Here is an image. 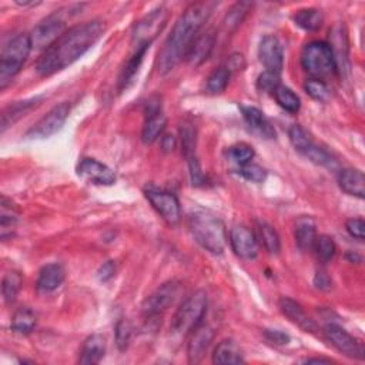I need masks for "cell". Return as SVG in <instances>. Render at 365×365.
<instances>
[{
	"label": "cell",
	"mask_w": 365,
	"mask_h": 365,
	"mask_svg": "<svg viewBox=\"0 0 365 365\" xmlns=\"http://www.w3.org/2000/svg\"><path fill=\"white\" fill-rule=\"evenodd\" d=\"M104 25L100 20H90L67 29L56 41L40 55L36 71L40 76H52L79 60L102 37Z\"/></svg>",
	"instance_id": "1"
},
{
	"label": "cell",
	"mask_w": 365,
	"mask_h": 365,
	"mask_svg": "<svg viewBox=\"0 0 365 365\" xmlns=\"http://www.w3.org/2000/svg\"><path fill=\"white\" fill-rule=\"evenodd\" d=\"M213 10V3L200 2L189 6L182 13L165 41L163 49L158 53L157 68L160 75H166L186 57L191 43L198 36L200 29Z\"/></svg>",
	"instance_id": "2"
},
{
	"label": "cell",
	"mask_w": 365,
	"mask_h": 365,
	"mask_svg": "<svg viewBox=\"0 0 365 365\" xmlns=\"http://www.w3.org/2000/svg\"><path fill=\"white\" fill-rule=\"evenodd\" d=\"M189 227L194 240L209 253L223 254L227 244L224 223L210 212H194L189 217Z\"/></svg>",
	"instance_id": "3"
},
{
	"label": "cell",
	"mask_w": 365,
	"mask_h": 365,
	"mask_svg": "<svg viewBox=\"0 0 365 365\" xmlns=\"http://www.w3.org/2000/svg\"><path fill=\"white\" fill-rule=\"evenodd\" d=\"M33 49L30 35L20 33L8 41L0 55V88H6L19 75Z\"/></svg>",
	"instance_id": "4"
},
{
	"label": "cell",
	"mask_w": 365,
	"mask_h": 365,
	"mask_svg": "<svg viewBox=\"0 0 365 365\" xmlns=\"http://www.w3.org/2000/svg\"><path fill=\"white\" fill-rule=\"evenodd\" d=\"M205 311H207V294L203 290H197L177 308L171 319V333L178 337L190 334L203 323Z\"/></svg>",
	"instance_id": "5"
},
{
	"label": "cell",
	"mask_w": 365,
	"mask_h": 365,
	"mask_svg": "<svg viewBox=\"0 0 365 365\" xmlns=\"http://www.w3.org/2000/svg\"><path fill=\"white\" fill-rule=\"evenodd\" d=\"M301 66L311 79L324 80L337 72V63L327 41H310L301 52Z\"/></svg>",
	"instance_id": "6"
},
{
	"label": "cell",
	"mask_w": 365,
	"mask_h": 365,
	"mask_svg": "<svg viewBox=\"0 0 365 365\" xmlns=\"http://www.w3.org/2000/svg\"><path fill=\"white\" fill-rule=\"evenodd\" d=\"M167 19L169 15L165 8H157L151 10L149 15H146L139 23H137L133 30V37H131L133 48L134 49L150 48V44L157 37V35L165 29Z\"/></svg>",
	"instance_id": "7"
},
{
	"label": "cell",
	"mask_w": 365,
	"mask_h": 365,
	"mask_svg": "<svg viewBox=\"0 0 365 365\" xmlns=\"http://www.w3.org/2000/svg\"><path fill=\"white\" fill-rule=\"evenodd\" d=\"M181 291H182V286L176 280L162 284L144 300L142 306L143 314L147 318L163 315L176 303Z\"/></svg>",
	"instance_id": "8"
},
{
	"label": "cell",
	"mask_w": 365,
	"mask_h": 365,
	"mask_svg": "<svg viewBox=\"0 0 365 365\" xmlns=\"http://www.w3.org/2000/svg\"><path fill=\"white\" fill-rule=\"evenodd\" d=\"M144 196L153 205V209L157 212V214L162 217L169 225H177L181 218V209H180V201L176 197V194L157 189L154 186H147L144 189Z\"/></svg>",
	"instance_id": "9"
},
{
	"label": "cell",
	"mask_w": 365,
	"mask_h": 365,
	"mask_svg": "<svg viewBox=\"0 0 365 365\" xmlns=\"http://www.w3.org/2000/svg\"><path fill=\"white\" fill-rule=\"evenodd\" d=\"M66 17L62 10L46 17L43 21L32 30L30 40L35 49L46 50L49 46L56 41L66 32Z\"/></svg>",
	"instance_id": "10"
},
{
	"label": "cell",
	"mask_w": 365,
	"mask_h": 365,
	"mask_svg": "<svg viewBox=\"0 0 365 365\" xmlns=\"http://www.w3.org/2000/svg\"><path fill=\"white\" fill-rule=\"evenodd\" d=\"M68 113H71V106L67 103L55 106L28 131V137H32V139H48V137L56 134L66 123Z\"/></svg>",
	"instance_id": "11"
},
{
	"label": "cell",
	"mask_w": 365,
	"mask_h": 365,
	"mask_svg": "<svg viewBox=\"0 0 365 365\" xmlns=\"http://www.w3.org/2000/svg\"><path fill=\"white\" fill-rule=\"evenodd\" d=\"M324 333H326L327 339L341 354H344L346 357L354 358V359H364L365 357L364 346L348 331H346L338 324H328L324 328Z\"/></svg>",
	"instance_id": "12"
},
{
	"label": "cell",
	"mask_w": 365,
	"mask_h": 365,
	"mask_svg": "<svg viewBox=\"0 0 365 365\" xmlns=\"http://www.w3.org/2000/svg\"><path fill=\"white\" fill-rule=\"evenodd\" d=\"M77 176L84 181L97 186H111L116 181V174L110 167L91 157L80 160V163L77 165Z\"/></svg>",
	"instance_id": "13"
},
{
	"label": "cell",
	"mask_w": 365,
	"mask_h": 365,
	"mask_svg": "<svg viewBox=\"0 0 365 365\" xmlns=\"http://www.w3.org/2000/svg\"><path fill=\"white\" fill-rule=\"evenodd\" d=\"M232 248L243 260H254L259 256V241L256 234L245 225H234L230 232Z\"/></svg>",
	"instance_id": "14"
},
{
	"label": "cell",
	"mask_w": 365,
	"mask_h": 365,
	"mask_svg": "<svg viewBox=\"0 0 365 365\" xmlns=\"http://www.w3.org/2000/svg\"><path fill=\"white\" fill-rule=\"evenodd\" d=\"M259 57L265 72L280 75L284 66V50L276 36H265L259 46Z\"/></svg>",
	"instance_id": "15"
},
{
	"label": "cell",
	"mask_w": 365,
	"mask_h": 365,
	"mask_svg": "<svg viewBox=\"0 0 365 365\" xmlns=\"http://www.w3.org/2000/svg\"><path fill=\"white\" fill-rule=\"evenodd\" d=\"M190 334L191 337H190L189 346H187V357H189L190 364H197L201 361L204 354L207 353L212 341L214 338V331L212 330V327L201 323Z\"/></svg>",
	"instance_id": "16"
},
{
	"label": "cell",
	"mask_w": 365,
	"mask_h": 365,
	"mask_svg": "<svg viewBox=\"0 0 365 365\" xmlns=\"http://www.w3.org/2000/svg\"><path fill=\"white\" fill-rule=\"evenodd\" d=\"M216 46V35L212 30L198 33L186 53V60L191 66H200L207 60Z\"/></svg>",
	"instance_id": "17"
},
{
	"label": "cell",
	"mask_w": 365,
	"mask_h": 365,
	"mask_svg": "<svg viewBox=\"0 0 365 365\" xmlns=\"http://www.w3.org/2000/svg\"><path fill=\"white\" fill-rule=\"evenodd\" d=\"M280 310L291 323L299 326L301 330L307 333H314L317 330L315 323L306 314L303 307L299 303H295L294 300L283 297V299L280 300Z\"/></svg>",
	"instance_id": "18"
},
{
	"label": "cell",
	"mask_w": 365,
	"mask_h": 365,
	"mask_svg": "<svg viewBox=\"0 0 365 365\" xmlns=\"http://www.w3.org/2000/svg\"><path fill=\"white\" fill-rule=\"evenodd\" d=\"M240 109L247 124L257 134L264 137V139H274V137H276V130H274V127L267 120L264 113L260 109L251 106H241Z\"/></svg>",
	"instance_id": "19"
},
{
	"label": "cell",
	"mask_w": 365,
	"mask_h": 365,
	"mask_svg": "<svg viewBox=\"0 0 365 365\" xmlns=\"http://www.w3.org/2000/svg\"><path fill=\"white\" fill-rule=\"evenodd\" d=\"M106 354V339L100 334L90 335L80 350L79 362L83 365L99 364Z\"/></svg>",
	"instance_id": "20"
},
{
	"label": "cell",
	"mask_w": 365,
	"mask_h": 365,
	"mask_svg": "<svg viewBox=\"0 0 365 365\" xmlns=\"http://www.w3.org/2000/svg\"><path fill=\"white\" fill-rule=\"evenodd\" d=\"M64 277L66 272L60 264L52 263L44 265L39 272V279L36 283L37 290L41 292H53L63 284Z\"/></svg>",
	"instance_id": "21"
},
{
	"label": "cell",
	"mask_w": 365,
	"mask_h": 365,
	"mask_svg": "<svg viewBox=\"0 0 365 365\" xmlns=\"http://www.w3.org/2000/svg\"><path fill=\"white\" fill-rule=\"evenodd\" d=\"M339 189L354 197L364 198L365 194V178L364 173L357 169H346L338 176Z\"/></svg>",
	"instance_id": "22"
},
{
	"label": "cell",
	"mask_w": 365,
	"mask_h": 365,
	"mask_svg": "<svg viewBox=\"0 0 365 365\" xmlns=\"http://www.w3.org/2000/svg\"><path fill=\"white\" fill-rule=\"evenodd\" d=\"M41 97H33L29 100L23 102H15L9 104L3 111H2V131H5L8 127H10L15 122L21 119L23 116H26V113L30 111L33 107L40 104Z\"/></svg>",
	"instance_id": "23"
},
{
	"label": "cell",
	"mask_w": 365,
	"mask_h": 365,
	"mask_svg": "<svg viewBox=\"0 0 365 365\" xmlns=\"http://www.w3.org/2000/svg\"><path fill=\"white\" fill-rule=\"evenodd\" d=\"M214 364H243L244 354L237 342L233 339H224L216 347L213 354Z\"/></svg>",
	"instance_id": "24"
},
{
	"label": "cell",
	"mask_w": 365,
	"mask_h": 365,
	"mask_svg": "<svg viewBox=\"0 0 365 365\" xmlns=\"http://www.w3.org/2000/svg\"><path fill=\"white\" fill-rule=\"evenodd\" d=\"M295 244L299 247L303 253H308L312 251L314 243L317 240V230L315 224L311 218H301L299 220L295 225Z\"/></svg>",
	"instance_id": "25"
},
{
	"label": "cell",
	"mask_w": 365,
	"mask_h": 365,
	"mask_svg": "<svg viewBox=\"0 0 365 365\" xmlns=\"http://www.w3.org/2000/svg\"><path fill=\"white\" fill-rule=\"evenodd\" d=\"M166 124H167V119H166L165 114L162 113V110L154 111V113H149L147 119L144 122V126H143L142 140L146 144L154 143L158 139V135H162V133L165 131Z\"/></svg>",
	"instance_id": "26"
},
{
	"label": "cell",
	"mask_w": 365,
	"mask_h": 365,
	"mask_svg": "<svg viewBox=\"0 0 365 365\" xmlns=\"http://www.w3.org/2000/svg\"><path fill=\"white\" fill-rule=\"evenodd\" d=\"M36 314L28 307H21L13 314L12 330L19 334H30L36 328Z\"/></svg>",
	"instance_id": "27"
},
{
	"label": "cell",
	"mask_w": 365,
	"mask_h": 365,
	"mask_svg": "<svg viewBox=\"0 0 365 365\" xmlns=\"http://www.w3.org/2000/svg\"><path fill=\"white\" fill-rule=\"evenodd\" d=\"M294 21L297 26H300L301 29L307 32H315L323 26V13L317 9H303L297 12L294 16Z\"/></svg>",
	"instance_id": "28"
},
{
	"label": "cell",
	"mask_w": 365,
	"mask_h": 365,
	"mask_svg": "<svg viewBox=\"0 0 365 365\" xmlns=\"http://www.w3.org/2000/svg\"><path fill=\"white\" fill-rule=\"evenodd\" d=\"M274 97H276V102L279 103L280 107H283L288 113H299L301 109V100L297 96L294 91L287 87L280 84L276 90L272 91Z\"/></svg>",
	"instance_id": "29"
},
{
	"label": "cell",
	"mask_w": 365,
	"mask_h": 365,
	"mask_svg": "<svg viewBox=\"0 0 365 365\" xmlns=\"http://www.w3.org/2000/svg\"><path fill=\"white\" fill-rule=\"evenodd\" d=\"M257 230H259L261 243L264 244L268 253L279 254V251L281 248V243H280V237H279V233L276 232V228L265 221H260L257 223Z\"/></svg>",
	"instance_id": "30"
},
{
	"label": "cell",
	"mask_w": 365,
	"mask_h": 365,
	"mask_svg": "<svg viewBox=\"0 0 365 365\" xmlns=\"http://www.w3.org/2000/svg\"><path fill=\"white\" fill-rule=\"evenodd\" d=\"M149 48H140V49H134V53L133 56L127 60L126 66L123 67L122 71V75H120V79H119V84H120V88H124L127 87V84L130 83V80L134 77V75L139 72V67L143 62V57L146 55Z\"/></svg>",
	"instance_id": "31"
},
{
	"label": "cell",
	"mask_w": 365,
	"mask_h": 365,
	"mask_svg": "<svg viewBox=\"0 0 365 365\" xmlns=\"http://www.w3.org/2000/svg\"><path fill=\"white\" fill-rule=\"evenodd\" d=\"M312 250L315 251V256H317L318 261L326 264L334 259V256L337 253V245L330 236H319V237H317Z\"/></svg>",
	"instance_id": "32"
},
{
	"label": "cell",
	"mask_w": 365,
	"mask_h": 365,
	"mask_svg": "<svg viewBox=\"0 0 365 365\" xmlns=\"http://www.w3.org/2000/svg\"><path fill=\"white\" fill-rule=\"evenodd\" d=\"M21 276L16 271H9L6 276L3 277L2 281V294H3V299L8 304L15 303L16 297L21 288Z\"/></svg>",
	"instance_id": "33"
},
{
	"label": "cell",
	"mask_w": 365,
	"mask_h": 365,
	"mask_svg": "<svg viewBox=\"0 0 365 365\" xmlns=\"http://www.w3.org/2000/svg\"><path fill=\"white\" fill-rule=\"evenodd\" d=\"M250 8H251V5L250 3H245V2L236 3L230 9V12H228L225 15V19L223 21V26H224L225 32H233V30H236L241 25V21L244 20V17L247 16Z\"/></svg>",
	"instance_id": "34"
},
{
	"label": "cell",
	"mask_w": 365,
	"mask_h": 365,
	"mask_svg": "<svg viewBox=\"0 0 365 365\" xmlns=\"http://www.w3.org/2000/svg\"><path fill=\"white\" fill-rule=\"evenodd\" d=\"M17 221V213L15 205L6 197H2V217H0V227H2V238L6 240L12 236V228Z\"/></svg>",
	"instance_id": "35"
},
{
	"label": "cell",
	"mask_w": 365,
	"mask_h": 365,
	"mask_svg": "<svg viewBox=\"0 0 365 365\" xmlns=\"http://www.w3.org/2000/svg\"><path fill=\"white\" fill-rule=\"evenodd\" d=\"M230 77H232V72L228 71L227 67H218L209 76L205 88L213 95L221 93V91L225 90L228 82H230Z\"/></svg>",
	"instance_id": "36"
},
{
	"label": "cell",
	"mask_w": 365,
	"mask_h": 365,
	"mask_svg": "<svg viewBox=\"0 0 365 365\" xmlns=\"http://www.w3.org/2000/svg\"><path fill=\"white\" fill-rule=\"evenodd\" d=\"M288 137H290L291 144L301 153H304L310 146H312V139H311L310 133L299 124H295L290 129Z\"/></svg>",
	"instance_id": "37"
},
{
	"label": "cell",
	"mask_w": 365,
	"mask_h": 365,
	"mask_svg": "<svg viewBox=\"0 0 365 365\" xmlns=\"http://www.w3.org/2000/svg\"><path fill=\"white\" fill-rule=\"evenodd\" d=\"M304 88L307 91V95L312 97L317 102H327L331 96L330 88L324 80H318V79H310L306 82Z\"/></svg>",
	"instance_id": "38"
},
{
	"label": "cell",
	"mask_w": 365,
	"mask_h": 365,
	"mask_svg": "<svg viewBox=\"0 0 365 365\" xmlns=\"http://www.w3.org/2000/svg\"><path fill=\"white\" fill-rule=\"evenodd\" d=\"M303 154H306L310 160H311V162L312 163H315V165H318V166H323V167H328V169H333V167H335V160L333 158V156L327 151V150H324V149H321V147H317V146H310Z\"/></svg>",
	"instance_id": "39"
},
{
	"label": "cell",
	"mask_w": 365,
	"mask_h": 365,
	"mask_svg": "<svg viewBox=\"0 0 365 365\" xmlns=\"http://www.w3.org/2000/svg\"><path fill=\"white\" fill-rule=\"evenodd\" d=\"M254 154H256L254 149L245 143H240L228 149V157H230L238 166H244L250 163L251 160H253Z\"/></svg>",
	"instance_id": "40"
},
{
	"label": "cell",
	"mask_w": 365,
	"mask_h": 365,
	"mask_svg": "<svg viewBox=\"0 0 365 365\" xmlns=\"http://www.w3.org/2000/svg\"><path fill=\"white\" fill-rule=\"evenodd\" d=\"M238 174L251 182H263L267 177L265 170L261 166L253 165V163H247L244 166H240Z\"/></svg>",
	"instance_id": "41"
},
{
	"label": "cell",
	"mask_w": 365,
	"mask_h": 365,
	"mask_svg": "<svg viewBox=\"0 0 365 365\" xmlns=\"http://www.w3.org/2000/svg\"><path fill=\"white\" fill-rule=\"evenodd\" d=\"M131 334H133L131 324L127 321V319H120L116 326V344L122 351L129 347Z\"/></svg>",
	"instance_id": "42"
},
{
	"label": "cell",
	"mask_w": 365,
	"mask_h": 365,
	"mask_svg": "<svg viewBox=\"0 0 365 365\" xmlns=\"http://www.w3.org/2000/svg\"><path fill=\"white\" fill-rule=\"evenodd\" d=\"M280 86V75L264 72L263 75L259 76L257 80V87L261 91H267V93H272L274 90Z\"/></svg>",
	"instance_id": "43"
},
{
	"label": "cell",
	"mask_w": 365,
	"mask_h": 365,
	"mask_svg": "<svg viewBox=\"0 0 365 365\" xmlns=\"http://www.w3.org/2000/svg\"><path fill=\"white\" fill-rule=\"evenodd\" d=\"M346 228L348 234L353 237V238H357V240H364L365 237V223L361 217L358 218H351L347 221L346 224Z\"/></svg>",
	"instance_id": "44"
},
{
	"label": "cell",
	"mask_w": 365,
	"mask_h": 365,
	"mask_svg": "<svg viewBox=\"0 0 365 365\" xmlns=\"http://www.w3.org/2000/svg\"><path fill=\"white\" fill-rule=\"evenodd\" d=\"M265 337L268 341L272 342V344H279V346L288 344V341H290L288 335L279 330H265Z\"/></svg>",
	"instance_id": "45"
},
{
	"label": "cell",
	"mask_w": 365,
	"mask_h": 365,
	"mask_svg": "<svg viewBox=\"0 0 365 365\" xmlns=\"http://www.w3.org/2000/svg\"><path fill=\"white\" fill-rule=\"evenodd\" d=\"M114 274H116V264L113 261H107L99 270V280L106 283L114 277Z\"/></svg>",
	"instance_id": "46"
},
{
	"label": "cell",
	"mask_w": 365,
	"mask_h": 365,
	"mask_svg": "<svg viewBox=\"0 0 365 365\" xmlns=\"http://www.w3.org/2000/svg\"><path fill=\"white\" fill-rule=\"evenodd\" d=\"M315 286L319 290H330L331 288V280H330V277L327 276V274L324 271L317 272V276H315Z\"/></svg>",
	"instance_id": "47"
},
{
	"label": "cell",
	"mask_w": 365,
	"mask_h": 365,
	"mask_svg": "<svg viewBox=\"0 0 365 365\" xmlns=\"http://www.w3.org/2000/svg\"><path fill=\"white\" fill-rule=\"evenodd\" d=\"M228 64L225 66L228 71H241V67H244V59L241 55H233L232 57H228Z\"/></svg>",
	"instance_id": "48"
},
{
	"label": "cell",
	"mask_w": 365,
	"mask_h": 365,
	"mask_svg": "<svg viewBox=\"0 0 365 365\" xmlns=\"http://www.w3.org/2000/svg\"><path fill=\"white\" fill-rule=\"evenodd\" d=\"M304 362H307V364H321V362H326V364H330V362H333L331 359H328V358H307Z\"/></svg>",
	"instance_id": "49"
},
{
	"label": "cell",
	"mask_w": 365,
	"mask_h": 365,
	"mask_svg": "<svg viewBox=\"0 0 365 365\" xmlns=\"http://www.w3.org/2000/svg\"><path fill=\"white\" fill-rule=\"evenodd\" d=\"M17 5H20V6H36V5H39V3H35V2H16Z\"/></svg>",
	"instance_id": "50"
}]
</instances>
